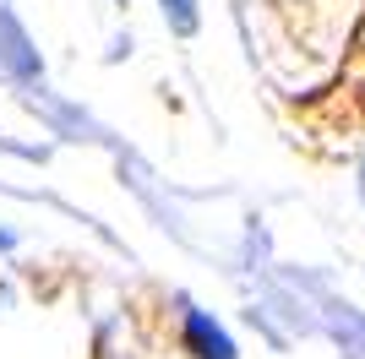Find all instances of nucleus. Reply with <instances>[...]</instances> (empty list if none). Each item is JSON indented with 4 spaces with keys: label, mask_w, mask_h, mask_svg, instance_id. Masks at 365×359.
Listing matches in <instances>:
<instances>
[{
    "label": "nucleus",
    "mask_w": 365,
    "mask_h": 359,
    "mask_svg": "<svg viewBox=\"0 0 365 359\" xmlns=\"http://www.w3.org/2000/svg\"><path fill=\"white\" fill-rule=\"evenodd\" d=\"M191 343L202 348V359H235V348H229V338L207 321L202 311H191Z\"/></svg>",
    "instance_id": "1"
},
{
    "label": "nucleus",
    "mask_w": 365,
    "mask_h": 359,
    "mask_svg": "<svg viewBox=\"0 0 365 359\" xmlns=\"http://www.w3.org/2000/svg\"><path fill=\"white\" fill-rule=\"evenodd\" d=\"M164 11H175V28H180V33L197 28V11H191V0H164Z\"/></svg>",
    "instance_id": "2"
},
{
    "label": "nucleus",
    "mask_w": 365,
    "mask_h": 359,
    "mask_svg": "<svg viewBox=\"0 0 365 359\" xmlns=\"http://www.w3.org/2000/svg\"><path fill=\"white\" fill-rule=\"evenodd\" d=\"M0 251H6V234H0Z\"/></svg>",
    "instance_id": "3"
}]
</instances>
